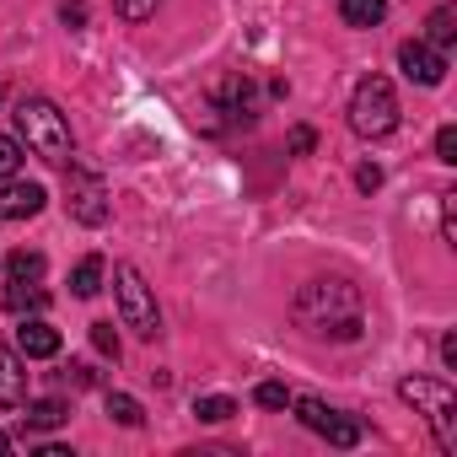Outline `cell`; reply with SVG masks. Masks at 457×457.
<instances>
[{"label":"cell","instance_id":"obj_18","mask_svg":"<svg viewBox=\"0 0 457 457\" xmlns=\"http://www.w3.org/2000/svg\"><path fill=\"white\" fill-rule=\"evenodd\" d=\"M6 275H12V280H44V253H28V248L12 253V259H6Z\"/></svg>","mask_w":457,"mask_h":457},{"label":"cell","instance_id":"obj_11","mask_svg":"<svg viewBox=\"0 0 457 457\" xmlns=\"http://www.w3.org/2000/svg\"><path fill=\"white\" fill-rule=\"evenodd\" d=\"M22 403H28V371L6 345H0V409H22Z\"/></svg>","mask_w":457,"mask_h":457},{"label":"cell","instance_id":"obj_3","mask_svg":"<svg viewBox=\"0 0 457 457\" xmlns=\"http://www.w3.org/2000/svg\"><path fill=\"white\" fill-rule=\"evenodd\" d=\"M398 398L414 403V414H425V425L436 430V446L446 457H457V393L446 382H436V377H403Z\"/></svg>","mask_w":457,"mask_h":457},{"label":"cell","instance_id":"obj_22","mask_svg":"<svg viewBox=\"0 0 457 457\" xmlns=\"http://www.w3.org/2000/svg\"><path fill=\"white\" fill-rule=\"evenodd\" d=\"M113 12L124 22H145V17H156V0H113Z\"/></svg>","mask_w":457,"mask_h":457},{"label":"cell","instance_id":"obj_7","mask_svg":"<svg viewBox=\"0 0 457 457\" xmlns=\"http://www.w3.org/2000/svg\"><path fill=\"white\" fill-rule=\"evenodd\" d=\"M291 409H296V420H302L307 430H318V436L334 441V446H355V441H361V425L345 420L339 409H328L323 398H291Z\"/></svg>","mask_w":457,"mask_h":457},{"label":"cell","instance_id":"obj_30","mask_svg":"<svg viewBox=\"0 0 457 457\" xmlns=\"http://www.w3.org/2000/svg\"><path fill=\"white\" fill-rule=\"evenodd\" d=\"M441 361H446V366H457V334H446V339H441Z\"/></svg>","mask_w":457,"mask_h":457},{"label":"cell","instance_id":"obj_4","mask_svg":"<svg viewBox=\"0 0 457 457\" xmlns=\"http://www.w3.org/2000/svg\"><path fill=\"white\" fill-rule=\"evenodd\" d=\"M350 129L366 135V140H382L398 129V92L387 76H366L350 97Z\"/></svg>","mask_w":457,"mask_h":457},{"label":"cell","instance_id":"obj_24","mask_svg":"<svg viewBox=\"0 0 457 457\" xmlns=\"http://www.w3.org/2000/svg\"><path fill=\"white\" fill-rule=\"evenodd\" d=\"M436 156H441L446 167L457 162V129H452V124H441V135H436Z\"/></svg>","mask_w":457,"mask_h":457},{"label":"cell","instance_id":"obj_13","mask_svg":"<svg viewBox=\"0 0 457 457\" xmlns=\"http://www.w3.org/2000/svg\"><path fill=\"white\" fill-rule=\"evenodd\" d=\"M339 17L345 28H377L387 17V0H339Z\"/></svg>","mask_w":457,"mask_h":457},{"label":"cell","instance_id":"obj_12","mask_svg":"<svg viewBox=\"0 0 457 457\" xmlns=\"http://www.w3.org/2000/svg\"><path fill=\"white\" fill-rule=\"evenodd\" d=\"M44 307H49V291H44L38 280H12V286H6V312L28 318V312H44Z\"/></svg>","mask_w":457,"mask_h":457},{"label":"cell","instance_id":"obj_1","mask_svg":"<svg viewBox=\"0 0 457 457\" xmlns=\"http://www.w3.org/2000/svg\"><path fill=\"white\" fill-rule=\"evenodd\" d=\"M296 323L323 339H361V291L350 280H307L296 291Z\"/></svg>","mask_w":457,"mask_h":457},{"label":"cell","instance_id":"obj_2","mask_svg":"<svg viewBox=\"0 0 457 457\" xmlns=\"http://www.w3.org/2000/svg\"><path fill=\"white\" fill-rule=\"evenodd\" d=\"M12 119H17V135L28 140L33 156H44V162H71V124H65V113H60L49 97H22Z\"/></svg>","mask_w":457,"mask_h":457},{"label":"cell","instance_id":"obj_26","mask_svg":"<svg viewBox=\"0 0 457 457\" xmlns=\"http://www.w3.org/2000/svg\"><path fill=\"white\" fill-rule=\"evenodd\" d=\"M60 17H65L71 28H81V22H87V6H81V0H60Z\"/></svg>","mask_w":457,"mask_h":457},{"label":"cell","instance_id":"obj_9","mask_svg":"<svg viewBox=\"0 0 457 457\" xmlns=\"http://www.w3.org/2000/svg\"><path fill=\"white\" fill-rule=\"evenodd\" d=\"M398 65H403V76L420 81V87H441V76H446L441 49H430V44H403V49H398Z\"/></svg>","mask_w":457,"mask_h":457},{"label":"cell","instance_id":"obj_29","mask_svg":"<svg viewBox=\"0 0 457 457\" xmlns=\"http://www.w3.org/2000/svg\"><path fill=\"white\" fill-rule=\"evenodd\" d=\"M312 140H318L312 129H291V151H296V156H307V151H312Z\"/></svg>","mask_w":457,"mask_h":457},{"label":"cell","instance_id":"obj_17","mask_svg":"<svg viewBox=\"0 0 457 457\" xmlns=\"http://www.w3.org/2000/svg\"><path fill=\"white\" fill-rule=\"evenodd\" d=\"M452 44H457V12L441 6V12H430V49H452Z\"/></svg>","mask_w":457,"mask_h":457},{"label":"cell","instance_id":"obj_8","mask_svg":"<svg viewBox=\"0 0 457 457\" xmlns=\"http://www.w3.org/2000/svg\"><path fill=\"white\" fill-rule=\"evenodd\" d=\"M44 204H49L44 183H22V178H6V183H0V220H33Z\"/></svg>","mask_w":457,"mask_h":457},{"label":"cell","instance_id":"obj_20","mask_svg":"<svg viewBox=\"0 0 457 457\" xmlns=\"http://www.w3.org/2000/svg\"><path fill=\"white\" fill-rule=\"evenodd\" d=\"M259 409H291V387L286 382H259Z\"/></svg>","mask_w":457,"mask_h":457},{"label":"cell","instance_id":"obj_6","mask_svg":"<svg viewBox=\"0 0 457 457\" xmlns=\"http://www.w3.org/2000/svg\"><path fill=\"white\" fill-rule=\"evenodd\" d=\"M65 210L81 226H103L108 220V183H103V172L71 162V172H65Z\"/></svg>","mask_w":457,"mask_h":457},{"label":"cell","instance_id":"obj_10","mask_svg":"<svg viewBox=\"0 0 457 457\" xmlns=\"http://www.w3.org/2000/svg\"><path fill=\"white\" fill-rule=\"evenodd\" d=\"M17 350L28 361H49V355H60V328L44 323V318H22L17 323Z\"/></svg>","mask_w":457,"mask_h":457},{"label":"cell","instance_id":"obj_5","mask_svg":"<svg viewBox=\"0 0 457 457\" xmlns=\"http://www.w3.org/2000/svg\"><path fill=\"white\" fill-rule=\"evenodd\" d=\"M113 280H119L113 291H119L124 328H135L140 339H156V334H162V312H156V296H151V286L140 280V270H135V264H119Z\"/></svg>","mask_w":457,"mask_h":457},{"label":"cell","instance_id":"obj_28","mask_svg":"<svg viewBox=\"0 0 457 457\" xmlns=\"http://www.w3.org/2000/svg\"><path fill=\"white\" fill-rule=\"evenodd\" d=\"M65 377H71L76 387H92V366H87V361H71V366H65Z\"/></svg>","mask_w":457,"mask_h":457},{"label":"cell","instance_id":"obj_31","mask_svg":"<svg viewBox=\"0 0 457 457\" xmlns=\"http://www.w3.org/2000/svg\"><path fill=\"white\" fill-rule=\"evenodd\" d=\"M6 446H12V436H6V430H0V452H6Z\"/></svg>","mask_w":457,"mask_h":457},{"label":"cell","instance_id":"obj_23","mask_svg":"<svg viewBox=\"0 0 457 457\" xmlns=\"http://www.w3.org/2000/svg\"><path fill=\"white\" fill-rule=\"evenodd\" d=\"M92 345H97L103 355H113V361H119V334H113V323H92Z\"/></svg>","mask_w":457,"mask_h":457},{"label":"cell","instance_id":"obj_19","mask_svg":"<svg viewBox=\"0 0 457 457\" xmlns=\"http://www.w3.org/2000/svg\"><path fill=\"white\" fill-rule=\"evenodd\" d=\"M108 420H119V425H129V430H135L145 414H140V403H135L129 393H108Z\"/></svg>","mask_w":457,"mask_h":457},{"label":"cell","instance_id":"obj_14","mask_svg":"<svg viewBox=\"0 0 457 457\" xmlns=\"http://www.w3.org/2000/svg\"><path fill=\"white\" fill-rule=\"evenodd\" d=\"M22 420H28V430H54L71 420V409H65V398H38V403H28Z\"/></svg>","mask_w":457,"mask_h":457},{"label":"cell","instance_id":"obj_21","mask_svg":"<svg viewBox=\"0 0 457 457\" xmlns=\"http://www.w3.org/2000/svg\"><path fill=\"white\" fill-rule=\"evenodd\" d=\"M17 167H22V145H17L12 135H0V183H6Z\"/></svg>","mask_w":457,"mask_h":457},{"label":"cell","instance_id":"obj_27","mask_svg":"<svg viewBox=\"0 0 457 457\" xmlns=\"http://www.w3.org/2000/svg\"><path fill=\"white\" fill-rule=\"evenodd\" d=\"M355 183H361L366 194H377V188H382V167H361V172H355Z\"/></svg>","mask_w":457,"mask_h":457},{"label":"cell","instance_id":"obj_16","mask_svg":"<svg viewBox=\"0 0 457 457\" xmlns=\"http://www.w3.org/2000/svg\"><path fill=\"white\" fill-rule=\"evenodd\" d=\"M194 414H199L204 425H226V420L237 414V403L226 398V393H199V398H194Z\"/></svg>","mask_w":457,"mask_h":457},{"label":"cell","instance_id":"obj_25","mask_svg":"<svg viewBox=\"0 0 457 457\" xmlns=\"http://www.w3.org/2000/svg\"><path fill=\"white\" fill-rule=\"evenodd\" d=\"M441 232H446V243L457 237V204H452V194H441Z\"/></svg>","mask_w":457,"mask_h":457},{"label":"cell","instance_id":"obj_15","mask_svg":"<svg viewBox=\"0 0 457 457\" xmlns=\"http://www.w3.org/2000/svg\"><path fill=\"white\" fill-rule=\"evenodd\" d=\"M71 291H76L81 302L103 291V259H97V253H87V259L76 264V275H71Z\"/></svg>","mask_w":457,"mask_h":457}]
</instances>
